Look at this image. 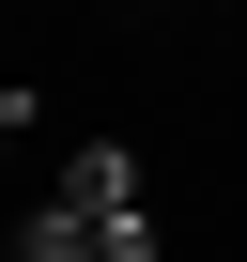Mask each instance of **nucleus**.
<instances>
[{"label":"nucleus","instance_id":"nucleus-1","mask_svg":"<svg viewBox=\"0 0 247 262\" xmlns=\"http://www.w3.org/2000/svg\"><path fill=\"white\" fill-rule=\"evenodd\" d=\"M62 201L108 231V262H155V185H139V155H123V139H93V155L62 170Z\"/></svg>","mask_w":247,"mask_h":262},{"label":"nucleus","instance_id":"nucleus-2","mask_svg":"<svg viewBox=\"0 0 247 262\" xmlns=\"http://www.w3.org/2000/svg\"><path fill=\"white\" fill-rule=\"evenodd\" d=\"M16 262H108V231H93L77 201H31V216H16Z\"/></svg>","mask_w":247,"mask_h":262}]
</instances>
